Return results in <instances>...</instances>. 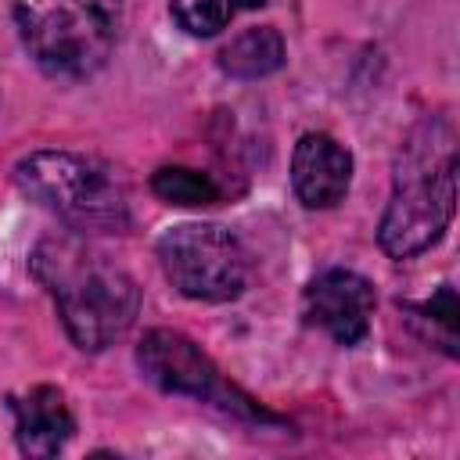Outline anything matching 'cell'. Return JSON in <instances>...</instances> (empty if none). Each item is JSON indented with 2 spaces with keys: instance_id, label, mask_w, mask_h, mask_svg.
Returning a JSON list of instances; mask_svg holds the SVG:
<instances>
[{
  "instance_id": "6da1fadb",
  "label": "cell",
  "mask_w": 460,
  "mask_h": 460,
  "mask_svg": "<svg viewBox=\"0 0 460 460\" xmlns=\"http://www.w3.org/2000/svg\"><path fill=\"white\" fill-rule=\"evenodd\" d=\"M29 266L32 277L50 291L75 349L101 352L133 327L140 313L137 280L104 252H97L86 234L61 230L43 237Z\"/></svg>"
},
{
  "instance_id": "7a4b0ae2",
  "label": "cell",
  "mask_w": 460,
  "mask_h": 460,
  "mask_svg": "<svg viewBox=\"0 0 460 460\" xmlns=\"http://www.w3.org/2000/svg\"><path fill=\"white\" fill-rule=\"evenodd\" d=\"M456 205V133L449 119H420L395 158L392 198L377 226V244L392 259H413L431 248Z\"/></svg>"
},
{
  "instance_id": "3957f363",
  "label": "cell",
  "mask_w": 460,
  "mask_h": 460,
  "mask_svg": "<svg viewBox=\"0 0 460 460\" xmlns=\"http://www.w3.org/2000/svg\"><path fill=\"white\" fill-rule=\"evenodd\" d=\"M14 183L79 234H122L129 226L126 183L101 158L75 151H32L14 165Z\"/></svg>"
},
{
  "instance_id": "277c9868",
  "label": "cell",
  "mask_w": 460,
  "mask_h": 460,
  "mask_svg": "<svg viewBox=\"0 0 460 460\" xmlns=\"http://www.w3.org/2000/svg\"><path fill=\"white\" fill-rule=\"evenodd\" d=\"M29 58L54 79H86L115 50L122 0H14Z\"/></svg>"
},
{
  "instance_id": "5b68a950",
  "label": "cell",
  "mask_w": 460,
  "mask_h": 460,
  "mask_svg": "<svg viewBox=\"0 0 460 460\" xmlns=\"http://www.w3.org/2000/svg\"><path fill=\"white\" fill-rule=\"evenodd\" d=\"M169 284L194 302H230L248 284V252L219 223H180L158 237Z\"/></svg>"
},
{
  "instance_id": "8992f818",
  "label": "cell",
  "mask_w": 460,
  "mask_h": 460,
  "mask_svg": "<svg viewBox=\"0 0 460 460\" xmlns=\"http://www.w3.org/2000/svg\"><path fill=\"white\" fill-rule=\"evenodd\" d=\"M137 367L158 392L212 402V406L237 413V417H262V410L248 395H241L216 370V363L180 331H169V327L147 331L137 345Z\"/></svg>"
},
{
  "instance_id": "52a82bcc",
  "label": "cell",
  "mask_w": 460,
  "mask_h": 460,
  "mask_svg": "<svg viewBox=\"0 0 460 460\" xmlns=\"http://www.w3.org/2000/svg\"><path fill=\"white\" fill-rule=\"evenodd\" d=\"M374 302L377 298L367 277L352 270H323L302 295V316L338 345H356L370 331Z\"/></svg>"
},
{
  "instance_id": "ba28073f",
  "label": "cell",
  "mask_w": 460,
  "mask_h": 460,
  "mask_svg": "<svg viewBox=\"0 0 460 460\" xmlns=\"http://www.w3.org/2000/svg\"><path fill=\"white\" fill-rule=\"evenodd\" d=\"M352 155L327 133H305L291 155V190L305 208H331L345 198Z\"/></svg>"
},
{
  "instance_id": "9c48e42d",
  "label": "cell",
  "mask_w": 460,
  "mask_h": 460,
  "mask_svg": "<svg viewBox=\"0 0 460 460\" xmlns=\"http://www.w3.org/2000/svg\"><path fill=\"white\" fill-rule=\"evenodd\" d=\"M14 410V435H18V449L32 460H50L65 449V442L75 431L72 410L65 402V395L50 385H36L25 395H18L11 402Z\"/></svg>"
},
{
  "instance_id": "30bf717a",
  "label": "cell",
  "mask_w": 460,
  "mask_h": 460,
  "mask_svg": "<svg viewBox=\"0 0 460 460\" xmlns=\"http://www.w3.org/2000/svg\"><path fill=\"white\" fill-rule=\"evenodd\" d=\"M284 36L273 25H252L219 47V68L230 79H266L284 65Z\"/></svg>"
},
{
  "instance_id": "8fae6325",
  "label": "cell",
  "mask_w": 460,
  "mask_h": 460,
  "mask_svg": "<svg viewBox=\"0 0 460 460\" xmlns=\"http://www.w3.org/2000/svg\"><path fill=\"white\" fill-rule=\"evenodd\" d=\"M266 0H172V18L183 32L190 36H216L223 32L234 14L241 11H252V7H262Z\"/></svg>"
},
{
  "instance_id": "7c38bea8",
  "label": "cell",
  "mask_w": 460,
  "mask_h": 460,
  "mask_svg": "<svg viewBox=\"0 0 460 460\" xmlns=\"http://www.w3.org/2000/svg\"><path fill=\"white\" fill-rule=\"evenodd\" d=\"M151 190L169 205H212V201H219V187L205 172L183 169V165L158 169L151 176Z\"/></svg>"
}]
</instances>
